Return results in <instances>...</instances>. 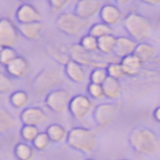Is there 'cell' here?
Returning <instances> with one entry per match:
<instances>
[{
    "label": "cell",
    "mask_w": 160,
    "mask_h": 160,
    "mask_svg": "<svg viewBox=\"0 0 160 160\" xmlns=\"http://www.w3.org/2000/svg\"><path fill=\"white\" fill-rule=\"evenodd\" d=\"M128 142L131 149L142 156H155L160 151L158 135L153 129L144 127H135L128 134Z\"/></svg>",
    "instance_id": "cell-1"
},
{
    "label": "cell",
    "mask_w": 160,
    "mask_h": 160,
    "mask_svg": "<svg viewBox=\"0 0 160 160\" xmlns=\"http://www.w3.org/2000/svg\"><path fill=\"white\" fill-rule=\"evenodd\" d=\"M67 143L71 149L77 152L90 155L97 150L98 145L97 132L83 127L72 128L68 131Z\"/></svg>",
    "instance_id": "cell-2"
},
{
    "label": "cell",
    "mask_w": 160,
    "mask_h": 160,
    "mask_svg": "<svg viewBox=\"0 0 160 160\" xmlns=\"http://www.w3.org/2000/svg\"><path fill=\"white\" fill-rule=\"evenodd\" d=\"M123 25L128 37L138 43L144 42L149 39L154 31L151 20L138 12H130L123 19Z\"/></svg>",
    "instance_id": "cell-3"
},
{
    "label": "cell",
    "mask_w": 160,
    "mask_h": 160,
    "mask_svg": "<svg viewBox=\"0 0 160 160\" xmlns=\"http://www.w3.org/2000/svg\"><path fill=\"white\" fill-rule=\"evenodd\" d=\"M66 82L64 70L58 68H46L40 70L33 79L32 90L35 95H47L53 89L59 88Z\"/></svg>",
    "instance_id": "cell-4"
},
{
    "label": "cell",
    "mask_w": 160,
    "mask_h": 160,
    "mask_svg": "<svg viewBox=\"0 0 160 160\" xmlns=\"http://www.w3.org/2000/svg\"><path fill=\"white\" fill-rule=\"evenodd\" d=\"M55 25L63 34L69 37H77L90 25V21L82 19L75 12L67 11L57 17Z\"/></svg>",
    "instance_id": "cell-5"
},
{
    "label": "cell",
    "mask_w": 160,
    "mask_h": 160,
    "mask_svg": "<svg viewBox=\"0 0 160 160\" xmlns=\"http://www.w3.org/2000/svg\"><path fill=\"white\" fill-rule=\"evenodd\" d=\"M123 106L120 102L101 103L95 107L93 118L99 128H105L112 125L119 117Z\"/></svg>",
    "instance_id": "cell-6"
},
{
    "label": "cell",
    "mask_w": 160,
    "mask_h": 160,
    "mask_svg": "<svg viewBox=\"0 0 160 160\" xmlns=\"http://www.w3.org/2000/svg\"><path fill=\"white\" fill-rule=\"evenodd\" d=\"M72 97L73 96L68 89L59 87L52 90L45 96L44 104L53 113L63 114L68 112Z\"/></svg>",
    "instance_id": "cell-7"
},
{
    "label": "cell",
    "mask_w": 160,
    "mask_h": 160,
    "mask_svg": "<svg viewBox=\"0 0 160 160\" xmlns=\"http://www.w3.org/2000/svg\"><path fill=\"white\" fill-rule=\"evenodd\" d=\"M95 107L96 105L91 98L87 95L79 94L72 97L68 107V112L75 120L82 121L93 114Z\"/></svg>",
    "instance_id": "cell-8"
},
{
    "label": "cell",
    "mask_w": 160,
    "mask_h": 160,
    "mask_svg": "<svg viewBox=\"0 0 160 160\" xmlns=\"http://www.w3.org/2000/svg\"><path fill=\"white\" fill-rule=\"evenodd\" d=\"M20 37L18 27L9 18H0V48H14Z\"/></svg>",
    "instance_id": "cell-9"
},
{
    "label": "cell",
    "mask_w": 160,
    "mask_h": 160,
    "mask_svg": "<svg viewBox=\"0 0 160 160\" xmlns=\"http://www.w3.org/2000/svg\"><path fill=\"white\" fill-rule=\"evenodd\" d=\"M20 120L22 125L38 128L49 121V115L42 108L38 106H28L22 110Z\"/></svg>",
    "instance_id": "cell-10"
},
{
    "label": "cell",
    "mask_w": 160,
    "mask_h": 160,
    "mask_svg": "<svg viewBox=\"0 0 160 160\" xmlns=\"http://www.w3.org/2000/svg\"><path fill=\"white\" fill-rule=\"evenodd\" d=\"M103 5V0H78L74 12L82 19L90 21V19L99 15Z\"/></svg>",
    "instance_id": "cell-11"
},
{
    "label": "cell",
    "mask_w": 160,
    "mask_h": 160,
    "mask_svg": "<svg viewBox=\"0 0 160 160\" xmlns=\"http://www.w3.org/2000/svg\"><path fill=\"white\" fill-rule=\"evenodd\" d=\"M15 18L20 24L41 22L42 15L31 3H22L15 12Z\"/></svg>",
    "instance_id": "cell-12"
},
{
    "label": "cell",
    "mask_w": 160,
    "mask_h": 160,
    "mask_svg": "<svg viewBox=\"0 0 160 160\" xmlns=\"http://www.w3.org/2000/svg\"><path fill=\"white\" fill-rule=\"evenodd\" d=\"M30 63L24 57L19 55L10 64L5 67L6 73L12 79L21 80L27 76L30 71Z\"/></svg>",
    "instance_id": "cell-13"
},
{
    "label": "cell",
    "mask_w": 160,
    "mask_h": 160,
    "mask_svg": "<svg viewBox=\"0 0 160 160\" xmlns=\"http://www.w3.org/2000/svg\"><path fill=\"white\" fill-rule=\"evenodd\" d=\"M100 21L110 26L118 24L124 19V15L120 8L113 4H104L99 12Z\"/></svg>",
    "instance_id": "cell-14"
},
{
    "label": "cell",
    "mask_w": 160,
    "mask_h": 160,
    "mask_svg": "<svg viewBox=\"0 0 160 160\" xmlns=\"http://www.w3.org/2000/svg\"><path fill=\"white\" fill-rule=\"evenodd\" d=\"M64 74L73 83L80 84L86 81L87 74L84 67L76 61L70 60L64 66Z\"/></svg>",
    "instance_id": "cell-15"
},
{
    "label": "cell",
    "mask_w": 160,
    "mask_h": 160,
    "mask_svg": "<svg viewBox=\"0 0 160 160\" xmlns=\"http://www.w3.org/2000/svg\"><path fill=\"white\" fill-rule=\"evenodd\" d=\"M138 42L135 41L130 37H117L115 50L113 55L117 58H124L128 55L133 54L135 52Z\"/></svg>",
    "instance_id": "cell-16"
},
{
    "label": "cell",
    "mask_w": 160,
    "mask_h": 160,
    "mask_svg": "<svg viewBox=\"0 0 160 160\" xmlns=\"http://www.w3.org/2000/svg\"><path fill=\"white\" fill-rule=\"evenodd\" d=\"M103 90H104V95L105 98L116 101L120 99L123 96L124 93V88L121 81L108 77V79L105 81V82L102 84Z\"/></svg>",
    "instance_id": "cell-17"
},
{
    "label": "cell",
    "mask_w": 160,
    "mask_h": 160,
    "mask_svg": "<svg viewBox=\"0 0 160 160\" xmlns=\"http://www.w3.org/2000/svg\"><path fill=\"white\" fill-rule=\"evenodd\" d=\"M44 23L42 22L22 23L18 26L19 32L22 37L27 40H37L40 38L44 31Z\"/></svg>",
    "instance_id": "cell-18"
},
{
    "label": "cell",
    "mask_w": 160,
    "mask_h": 160,
    "mask_svg": "<svg viewBox=\"0 0 160 160\" xmlns=\"http://www.w3.org/2000/svg\"><path fill=\"white\" fill-rule=\"evenodd\" d=\"M120 63L128 77L138 76L142 72L144 66L143 63L134 53L122 58L120 60Z\"/></svg>",
    "instance_id": "cell-19"
},
{
    "label": "cell",
    "mask_w": 160,
    "mask_h": 160,
    "mask_svg": "<svg viewBox=\"0 0 160 160\" xmlns=\"http://www.w3.org/2000/svg\"><path fill=\"white\" fill-rule=\"evenodd\" d=\"M134 54L143 63V65L152 62L157 56V49L154 45L144 41L138 43Z\"/></svg>",
    "instance_id": "cell-20"
},
{
    "label": "cell",
    "mask_w": 160,
    "mask_h": 160,
    "mask_svg": "<svg viewBox=\"0 0 160 160\" xmlns=\"http://www.w3.org/2000/svg\"><path fill=\"white\" fill-rule=\"evenodd\" d=\"M45 132L49 136L51 142L53 143H62L64 142H67L68 131L66 129L64 126L60 124H51L50 126H48Z\"/></svg>",
    "instance_id": "cell-21"
},
{
    "label": "cell",
    "mask_w": 160,
    "mask_h": 160,
    "mask_svg": "<svg viewBox=\"0 0 160 160\" xmlns=\"http://www.w3.org/2000/svg\"><path fill=\"white\" fill-rule=\"evenodd\" d=\"M8 100L13 108L17 110H23L28 107L30 102V96L26 91L19 89L11 92Z\"/></svg>",
    "instance_id": "cell-22"
},
{
    "label": "cell",
    "mask_w": 160,
    "mask_h": 160,
    "mask_svg": "<svg viewBox=\"0 0 160 160\" xmlns=\"http://www.w3.org/2000/svg\"><path fill=\"white\" fill-rule=\"evenodd\" d=\"M17 126L14 116L4 107H0V135L7 134Z\"/></svg>",
    "instance_id": "cell-23"
},
{
    "label": "cell",
    "mask_w": 160,
    "mask_h": 160,
    "mask_svg": "<svg viewBox=\"0 0 160 160\" xmlns=\"http://www.w3.org/2000/svg\"><path fill=\"white\" fill-rule=\"evenodd\" d=\"M13 154L17 160H33L35 158V148L28 142H19L15 145Z\"/></svg>",
    "instance_id": "cell-24"
},
{
    "label": "cell",
    "mask_w": 160,
    "mask_h": 160,
    "mask_svg": "<svg viewBox=\"0 0 160 160\" xmlns=\"http://www.w3.org/2000/svg\"><path fill=\"white\" fill-rule=\"evenodd\" d=\"M117 37L108 35L98 38V52L104 55H113Z\"/></svg>",
    "instance_id": "cell-25"
},
{
    "label": "cell",
    "mask_w": 160,
    "mask_h": 160,
    "mask_svg": "<svg viewBox=\"0 0 160 160\" xmlns=\"http://www.w3.org/2000/svg\"><path fill=\"white\" fill-rule=\"evenodd\" d=\"M47 52L54 61H56L58 64L62 66H65L68 61L71 60L68 51L66 52L63 49L58 48L54 45H49L47 47Z\"/></svg>",
    "instance_id": "cell-26"
},
{
    "label": "cell",
    "mask_w": 160,
    "mask_h": 160,
    "mask_svg": "<svg viewBox=\"0 0 160 160\" xmlns=\"http://www.w3.org/2000/svg\"><path fill=\"white\" fill-rule=\"evenodd\" d=\"M93 37L97 38L98 39L108 36V35H114V30L112 26L100 22H96L92 24L89 28V33Z\"/></svg>",
    "instance_id": "cell-27"
},
{
    "label": "cell",
    "mask_w": 160,
    "mask_h": 160,
    "mask_svg": "<svg viewBox=\"0 0 160 160\" xmlns=\"http://www.w3.org/2000/svg\"><path fill=\"white\" fill-rule=\"evenodd\" d=\"M106 70L108 72L109 77L119 80V81L128 77L120 62L114 61V62L109 63L106 67Z\"/></svg>",
    "instance_id": "cell-28"
},
{
    "label": "cell",
    "mask_w": 160,
    "mask_h": 160,
    "mask_svg": "<svg viewBox=\"0 0 160 160\" xmlns=\"http://www.w3.org/2000/svg\"><path fill=\"white\" fill-rule=\"evenodd\" d=\"M79 44L84 51L88 52H98V39L90 34H86L82 36Z\"/></svg>",
    "instance_id": "cell-29"
},
{
    "label": "cell",
    "mask_w": 160,
    "mask_h": 160,
    "mask_svg": "<svg viewBox=\"0 0 160 160\" xmlns=\"http://www.w3.org/2000/svg\"><path fill=\"white\" fill-rule=\"evenodd\" d=\"M40 133L39 128L38 127H33V126H26L22 125L21 130H20V136L22 140L24 142H33L34 140L38 137V135Z\"/></svg>",
    "instance_id": "cell-30"
},
{
    "label": "cell",
    "mask_w": 160,
    "mask_h": 160,
    "mask_svg": "<svg viewBox=\"0 0 160 160\" xmlns=\"http://www.w3.org/2000/svg\"><path fill=\"white\" fill-rule=\"evenodd\" d=\"M19 56L14 48H0V65L7 67Z\"/></svg>",
    "instance_id": "cell-31"
},
{
    "label": "cell",
    "mask_w": 160,
    "mask_h": 160,
    "mask_svg": "<svg viewBox=\"0 0 160 160\" xmlns=\"http://www.w3.org/2000/svg\"><path fill=\"white\" fill-rule=\"evenodd\" d=\"M108 72L105 68H93L89 75L90 82L97 84H103L105 81L108 79Z\"/></svg>",
    "instance_id": "cell-32"
},
{
    "label": "cell",
    "mask_w": 160,
    "mask_h": 160,
    "mask_svg": "<svg viewBox=\"0 0 160 160\" xmlns=\"http://www.w3.org/2000/svg\"><path fill=\"white\" fill-rule=\"evenodd\" d=\"M52 142L49 138V136L47 135L46 132H40L38 137L34 140V142H32L33 147L35 148V150L37 151H45L47 150L50 145H51Z\"/></svg>",
    "instance_id": "cell-33"
},
{
    "label": "cell",
    "mask_w": 160,
    "mask_h": 160,
    "mask_svg": "<svg viewBox=\"0 0 160 160\" xmlns=\"http://www.w3.org/2000/svg\"><path fill=\"white\" fill-rule=\"evenodd\" d=\"M86 91H87V96L91 98L93 100H100L105 98L104 90L101 84L89 82L86 86Z\"/></svg>",
    "instance_id": "cell-34"
},
{
    "label": "cell",
    "mask_w": 160,
    "mask_h": 160,
    "mask_svg": "<svg viewBox=\"0 0 160 160\" xmlns=\"http://www.w3.org/2000/svg\"><path fill=\"white\" fill-rule=\"evenodd\" d=\"M14 88V82L7 73L0 71V95L11 92Z\"/></svg>",
    "instance_id": "cell-35"
},
{
    "label": "cell",
    "mask_w": 160,
    "mask_h": 160,
    "mask_svg": "<svg viewBox=\"0 0 160 160\" xmlns=\"http://www.w3.org/2000/svg\"><path fill=\"white\" fill-rule=\"evenodd\" d=\"M51 9L53 12H60L67 8L70 0H48Z\"/></svg>",
    "instance_id": "cell-36"
},
{
    "label": "cell",
    "mask_w": 160,
    "mask_h": 160,
    "mask_svg": "<svg viewBox=\"0 0 160 160\" xmlns=\"http://www.w3.org/2000/svg\"><path fill=\"white\" fill-rule=\"evenodd\" d=\"M153 118L157 123L160 124V106H158L153 112Z\"/></svg>",
    "instance_id": "cell-37"
},
{
    "label": "cell",
    "mask_w": 160,
    "mask_h": 160,
    "mask_svg": "<svg viewBox=\"0 0 160 160\" xmlns=\"http://www.w3.org/2000/svg\"><path fill=\"white\" fill-rule=\"evenodd\" d=\"M143 4L148 5V6H159L160 0H140Z\"/></svg>",
    "instance_id": "cell-38"
},
{
    "label": "cell",
    "mask_w": 160,
    "mask_h": 160,
    "mask_svg": "<svg viewBox=\"0 0 160 160\" xmlns=\"http://www.w3.org/2000/svg\"><path fill=\"white\" fill-rule=\"evenodd\" d=\"M114 1L120 6H126L128 4H129L130 2H132L133 0H114Z\"/></svg>",
    "instance_id": "cell-39"
},
{
    "label": "cell",
    "mask_w": 160,
    "mask_h": 160,
    "mask_svg": "<svg viewBox=\"0 0 160 160\" xmlns=\"http://www.w3.org/2000/svg\"><path fill=\"white\" fill-rule=\"evenodd\" d=\"M22 3H31V2H34V1H38V0H18Z\"/></svg>",
    "instance_id": "cell-40"
},
{
    "label": "cell",
    "mask_w": 160,
    "mask_h": 160,
    "mask_svg": "<svg viewBox=\"0 0 160 160\" xmlns=\"http://www.w3.org/2000/svg\"><path fill=\"white\" fill-rule=\"evenodd\" d=\"M84 160H96V159H94V158H86V159H84Z\"/></svg>",
    "instance_id": "cell-41"
},
{
    "label": "cell",
    "mask_w": 160,
    "mask_h": 160,
    "mask_svg": "<svg viewBox=\"0 0 160 160\" xmlns=\"http://www.w3.org/2000/svg\"><path fill=\"white\" fill-rule=\"evenodd\" d=\"M119 160H129V159H119Z\"/></svg>",
    "instance_id": "cell-42"
},
{
    "label": "cell",
    "mask_w": 160,
    "mask_h": 160,
    "mask_svg": "<svg viewBox=\"0 0 160 160\" xmlns=\"http://www.w3.org/2000/svg\"><path fill=\"white\" fill-rule=\"evenodd\" d=\"M0 160H1V158H0Z\"/></svg>",
    "instance_id": "cell-43"
}]
</instances>
